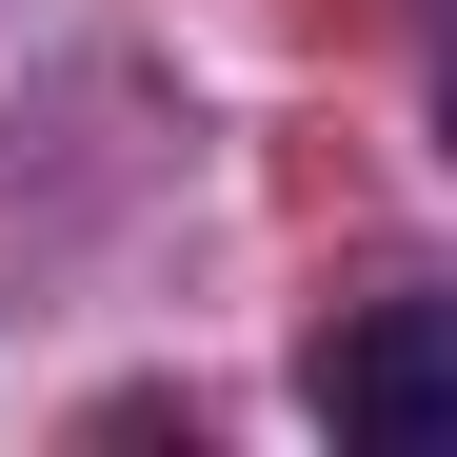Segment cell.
Listing matches in <instances>:
<instances>
[{"label": "cell", "mask_w": 457, "mask_h": 457, "mask_svg": "<svg viewBox=\"0 0 457 457\" xmlns=\"http://www.w3.org/2000/svg\"><path fill=\"white\" fill-rule=\"evenodd\" d=\"M319 418L358 457H457V278H398L319 338Z\"/></svg>", "instance_id": "obj_1"}, {"label": "cell", "mask_w": 457, "mask_h": 457, "mask_svg": "<svg viewBox=\"0 0 457 457\" xmlns=\"http://www.w3.org/2000/svg\"><path fill=\"white\" fill-rule=\"evenodd\" d=\"M437 120H457V0H437Z\"/></svg>", "instance_id": "obj_2"}]
</instances>
